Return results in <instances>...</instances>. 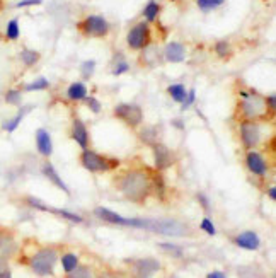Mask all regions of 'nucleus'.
<instances>
[{
    "mask_svg": "<svg viewBox=\"0 0 276 278\" xmlns=\"http://www.w3.org/2000/svg\"><path fill=\"white\" fill-rule=\"evenodd\" d=\"M116 188L124 195L126 200L135 203H142L152 191V179L145 171L140 169H128L116 178Z\"/></svg>",
    "mask_w": 276,
    "mask_h": 278,
    "instance_id": "1",
    "label": "nucleus"
},
{
    "mask_svg": "<svg viewBox=\"0 0 276 278\" xmlns=\"http://www.w3.org/2000/svg\"><path fill=\"white\" fill-rule=\"evenodd\" d=\"M58 263V251L55 247H43L36 251L28 260V265L38 277H50L55 272V266Z\"/></svg>",
    "mask_w": 276,
    "mask_h": 278,
    "instance_id": "2",
    "label": "nucleus"
},
{
    "mask_svg": "<svg viewBox=\"0 0 276 278\" xmlns=\"http://www.w3.org/2000/svg\"><path fill=\"white\" fill-rule=\"evenodd\" d=\"M240 97L242 99L239 103V111L245 119L256 121V119H263L270 115L266 103H264V97H261L254 92H245V91L240 92Z\"/></svg>",
    "mask_w": 276,
    "mask_h": 278,
    "instance_id": "3",
    "label": "nucleus"
},
{
    "mask_svg": "<svg viewBox=\"0 0 276 278\" xmlns=\"http://www.w3.org/2000/svg\"><path fill=\"white\" fill-rule=\"evenodd\" d=\"M80 164L82 167L87 169L90 172H106L116 169L119 166L118 159H113V157H103L101 154H97L96 150L85 149L80 154Z\"/></svg>",
    "mask_w": 276,
    "mask_h": 278,
    "instance_id": "4",
    "label": "nucleus"
},
{
    "mask_svg": "<svg viewBox=\"0 0 276 278\" xmlns=\"http://www.w3.org/2000/svg\"><path fill=\"white\" fill-rule=\"evenodd\" d=\"M77 28L80 29L82 35L90 36V38H103V36H108V33H109L108 21L101 16H87L84 21L79 22Z\"/></svg>",
    "mask_w": 276,
    "mask_h": 278,
    "instance_id": "5",
    "label": "nucleus"
},
{
    "mask_svg": "<svg viewBox=\"0 0 276 278\" xmlns=\"http://www.w3.org/2000/svg\"><path fill=\"white\" fill-rule=\"evenodd\" d=\"M150 231L162 236H172V238H183L190 232V227L177 220H152Z\"/></svg>",
    "mask_w": 276,
    "mask_h": 278,
    "instance_id": "6",
    "label": "nucleus"
},
{
    "mask_svg": "<svg viewBox=\"0 0 276 278\" xmlns=\"http://www.w3.org/2000/svg\"><path fill=\"white\" fill-rule=\"evenodd\" d=\"M126 43L131 50H143L150 44V28L147 22H138L128 31Z\"/></svg>",
    "mask_w": 276,
    "mask_h": 278,
    "instance_id": "7",
    "label": "nucleus"
},
{
    "mask_svg": "<svg viewBox=\"0 0 276 278\" xmlns=\"http://www.w3.org/2000/svg\"><path fill=\"white\" fill-rule=\"evenodd\" d=\"M115 116L119 118L121 121L126 123L128 126H131V128H137L143 121L142 108L137 106V104H128V103L118 104V106L115 108Z\"/></svg>",
    "mask_w": 276,
    "mask_h": 278,
    "instance_id": "8",
    "label": "nucleus"
},
{
    "mask_svg": "<svg viewBox=\"0 0 276 278\" xmlns=\"http://www.w3.org/2000/svg\"><path fill=\"white\" fill-rule=\"evenodd\" d=\"M240 128V140L247 149H252L261 142V126L258 121L244 119L239 125Z\"/></svg>",
    "mask_w": 276,
    "mask_h": 278,
    "instance_id": "9",
    "label": "nucleus"
},
{
    "mask_svg": "<svg viewBox=\"0 0 276 278\" xmlns=\"http://www.w3.org/2000/svg\"><path fill=\"white\" fill-rule=\"evenodd\" d=\"M26 203H28L29 206H31V208L41 210V212H50V213H55V215L63 217V219L70 220V222H74V224H80V222H84V217L77 215V213H72V212H69V210H60V208H55V206H48V205H44L43 201L39 200V198L28 197V198H26Z\"/></svg>",
    "mask_w": 276,
    "mask_h": 278,
    "instance_id": "10",
    "label": "nucleus"
},
{
    "mask_svg": "<svg viewBox=\"0 0 276 278\" xmlns=\"http://www.w3.org/2000/svg\"><path fill=\"white\" fill-rule=\"evenodd\" d=\"M135 278H152L160 270V263L154 258H142V260H135L131 265Z\"/></svg>",
    "mask_w": 276,
    "mask_h": 278,
    "instance_id": "11",
    "label": "nucleus"
},
{
    "mask_svg": "<svg viewBox=\"0 0 276 278\" xmlns=\"http://www.w3.org/2000/svg\"><path fill=\"white\" fill-rule=\"evenodd\" d=\"M19 251L17 241L12 232L2 229L0 231V263H7Z\"/></svg>",
    "mask_w": 276,
    "mask_h": 278,
    "instance_id": "12",
    "label": "nucleus"
},
{
    "mask_svg": "<svg viewBox=\"0 0 276 278\" xmlns=\"http://www.w3.org/2000/svg\"><path fill=\"white\" fill-rule=\"evenodd\" d=\"M245 166H247V169L252 174L259 176V178H264L268 174V171H270L266 159H264L263 154H259L258 150H249L245 154Z\"/></svg>",
    "mask_w": 276,
    "mask_h": 278,
    "instance_id": "13",
    "label": "nucleus"
},
{
    "mask_svg": "<svg viewBox=\"0 0 276 278\" xmlns=\"http://www.w3.org/2000/svg\"><path fill=\"white\" fill-rule=\"evenodd\" d=\"M152 149H154V159H156V169L157 171H164V169H167L174 162L172 152L165 147L164 144L157 142V144L152 145Z\"/></svg>",
    "mask_w": 276,
    "mask_h": 278,
    "instance_id": "14",
    "label": "nucleus"
},
{
    "mask_svg": "<svg viewBox=\"0 0 276 278\" xmlns=\"http://www.w3.org/2000/svg\"><path fill=\"white\" fill-rule=\"evenodd\" d=\"M94 215H96L99 220H103V222L130 227V219H126V217H123V215H118L116 212L106 208V206H97V208H94Z\"/></svg>",
    "mask_w": 276,
    "mask_h": 278,
    "instance_id": "15",
    "label": "nucleus"
},
{
    "mask_svg": "<svg viewBox=\"0 0 276 278\" xmlns=\"http://www.w3.org/2000/svg\"><path fill=\"white\" fill-rule=\"evenodd\" d=\"M236 244L240 249L256 251V249H259V246H261V239L254 231H245V232H240L236 238Z\"/></svg>",
    "mask_w": 276,
    "mask_h": 278,
    "instance_id": "16",
    "label": "nucleus"
},
{
    "mask_svg": "<svg viewBox=\"0 0 276 278\" xmlns=\"http://www.w3.org/2000/svg\"><path fill=\"white\" fill-rule=\"evenodd\" d=\"M36 149L43 157H50L53 154V142L51 135L44 128L36 130Z\"/></svg>",
    "mask_w": 276,
    "mask_h": 278,
    "instance_id": "17",
    "label": "nucleus"
},
{
    "mask_svg": "<svg viewBox=\"0 0 276 278\" xmlns=\"http://www.w3.org/2000/svg\"><path fill=\"white\" fill-rule=\"evenodd\" d=\"M72 138L77 142L79 147H82L84 150L89 147V142H90L89 140V131H87L82 119H79V118L74 119V125H72Z\"/></svg>",
    "mask_w": 276,
    "mask_h": 278,
    "instance_id": "18",
    "label": "nucleus"
},
{
    "mask_svg": "<svg viewBox=\"0 0 276 278\" xmlns=\"http://www.w3.org/2000/svg\"><path fill=\"white\" fill-rule=\"evenodd\" d=\"M184 56H186V48H184L181 43H177V41H172V43L165 44V48H164V58L167 60V62L181 63V62H184Z\"/></svg>",
    "mask_w": 276,
    "mask_h": 278,
    "instance_id": "19",
    "label": "nucleus"
},
{
    "mask_svg": "<svg viewBox=\"0 0 276 278\" xmlns=\"http://www.w3.org/2000/svg\"><path fill=\"white\" fill-rule=\"evenodd\" d=\"M41 171H43V174L46 176V179H50V181H51L56 188H60V190H62L65 195H70L69 186H67L65 183H63V179L60 178V174L56 172V169H55V166H53L51 162H44L43 167H41Z\"/></svg>",
    "mask_w": 276,
    "mask_h": 278,
    "instance_id": "20",
    "label": "nucleus"
},
{
    "mask_svg": "<svg viewBox=\"0 0 276 278\" xmlns=\"http://www.w3.org/2000/svg\"><path fill=\"white\" fill-rule=\"evenodd\" d=\"M31 110H33V106H24L22 110H19L17 115L14 116V118H10V119H7V121L2 123V130L7 131V133H14V131L19 128V125H21L22 119H24V116L28 115V111H31Z\"/></svg>",
    "mask_w": 276,
    "mask_h": 278,
    "instance_id": "21",
    "label": "nucleus"
},
{
    "mask_svg": "<svg viewBox=\"0 0 276 278\" xmlns=\"http://www.w3.org/2000/svg\"><path fill=\"white\" fill-rule=\"evenodd\" d=\"M67 97L70 101H84L87 97V87L82 82H74L67 89Z\"/></svg>",
    "mask_w": 276,
    "mask_h": 278,
    "instance_id": "22",
    "label": "nucleus"
},
{
    "mask_svg": "<svg viewBox=\"0 0 276 278\" xmlns=\"http://www.w3.org/2000/svg\"><path fill=\"white\" fill-rule=\"evenodd\" d=\"M19 58L24 63L26 67H33L39 62V53L36 50H29V48H24V50L19 53Z\"/></svg>",
    "mask_w": 276,
    "mask_h": 278,
    "instance_id": "23",
    "label": "nucleus"
},
{
    "mask_svg": "<svg viewBox=\"0 0 276 278\" xmlns=\"http://www.w3.org/2000/svg\"><path fill=\"white\" fill-rule=\"evenodd\" d=\"M60 263H62L63 272L70 273L79 266V256H77V254H74V253H65L62 256V260H60Z\"/></svg>",
    "mask_w": 276,
    "mask_h": 278,
    "instance_id": "24",
    "label": "nucleus"
},
{
    "mask_svg": "<svg viewBox=\"0 0 276 278\" xmlns=\"http://www.w3.org/2000/svg\"><path fill=\"white\" fill-rule=\"evenodd\" d=\"M167 92H169V96L172 97L176 103H183L184 99H186V87H184L183 84H172V85H169L167 87Z\"/></svg>",
    "mask_w": 276,
    "mask_h": 278,
    "instance_id": "25",
    "label": "nucleus"
},
{
    "mask_svg": "<svg viewBox=\"0 0 276 278\" xmlns=\"http://www.w3.org/2000/svg\"><path fill=\"white\" fill-rule=\"evenodd\" d=\"M21 36V29H19V19H10L7 22V28H5V38L9 41H16Z\"/></svg>",
    "mask_w": 276,
    "mask_h": 278,
    "instance_id": "26",
    "label": "nucleus"
},
{
    "mask_svg": "<svg viewBox=\"0 0 276 278\" xmlns=\"http://www.w3.org/2000/svg\"><path fill=\"white\" fill-rule=\"evenodd\" d=\"M158 12H160V5H158L156 0H150V2L145 5V9H143V16H145V19L149 22L156 21L158 17Z\"/></svg>",
    "mask_w": 276,
    "mask_h": 278,
    "instance_id": "27",
    "label": "nucleus"
},
{
    "mask_svg": "<svg viewBox=\"0 0 276 278\" xmlns=\"http://www.w3.org/2000/svg\"><path fill=\"white\" fill-rule=\"evenodd\" d=\"M215 53H217L220 58H230V56L234 55V50H232V44L229 43V41H218L217 44H215Z\"/></svg>",
    "mask_w": 276,
    "mask_h": 278,
    "instance_id": "28",
    "label": "nucleus"
},
{
    "mask_svg": "<svg viewBox=\"0 0 276 278\" xmlns=\"http://www.w3.org/2000/svg\"><path fill=\"white\" fill-rule=\"evenodd\" d=\"M50 87V82H48V79L44 77H39L38 80L31 82V84H26L24 85V91L26 92H33V91H44V89Z\"/></svg>",
    "mask_w": 276,
    "mask_h": 278,
    "instance_id": "29",
    "label": "nucleus"
},
{
    "mask_svg": "<svg viewBox=\"0 0 276 278\" xmlns=\"http://www.w3.org/2000/svg\"><path fill=\"white\" fill-rule=\"evenodd\" d=\"M67 278H94V273L89 266H80L79 265L74 272L67 273Z\"/></svg>",
    "mask_w": 276,
    "mask_h": 278,
    "instance_id": "30",
    "label": "nucleus"
},
{
    "mask_svg": "<svg viewBox=\"0 0 276 278\" xmlns=\"http://www.w3.org/2000/svg\"><path fill=\"white\" fill-rule=\"evenodd\" d=\"M224 2L225 0H196V3H198V7L203 12H210L213 9H218Z\"/></svg>",
    "mask_w": 276,
    "mask_h": 278,
    "instance_id": "31",
    "label": "nucleus"
},
{
    "mask_svg": "<svg viewBox=\"0 0 276 278\" xmlns=\"http://www.w3.org/2000/svg\"><path fill=\"white\" fill-rule=\"evenodd\" d=\"M22 99V92L19 89H9L5 92V103L7 104H12V106H19Z\"/></svg>",
    "mask_w": 276,
    "mask_h": 278,
    "instance_id": "32",
    "label": "nucleus"
},
{
    "mask_svg": "<svg viewBox=\"0 0 276 278\" xmlns=\"http://www.w3.org/2000/svg\"><path fill=\"white\" fill-rule=\"evenodd\" d=\"M158 247H160L162 251H165V253L172 254V256H177V258L183 256V249L172 242H158Z\"/></svg>",
    "mask_w": 276,
    "mask_h": 278,
    "instance_id": "33",
    "label": "nucleus"
},
{
    "mask_svg": "<svg viewBox=\"0 0 276 278\" xmlns=\"http://www.w3.org/2000/svg\"><path fill=\"white\" fill-rule=\"evenodd\" d=\"M199 229H201L203 232H206L208 236H217V227H215L213 220L208 219V217H205V219L201 220V224H199Z\"/></svg>",
    "mask_w": 276,
    "mask_h": 278,
    "instance_id": "34",
    "label": "nucleus"
},
{
    "mask_svg": "<svg viewBox=\"0 0 276 278\" xmlns=\"http://www.w3.org/2000/svg\"><path fill=\"white\" fill-rule=\"evenodd\" d=\"M140 138H142V142H147V144H157V135L154 128H145L142 131V135H140Z\"/></svg>",
    "mask_w": 276,
    "mask_h": 278,
    "instance_id": "35",
    "label": "nucleus"
},
{
    "mask_svg": "<svg viewBox=\"0 0 276 278\" xmlns=\"http://www.w3.org/2000/svg\"><path fill=\"white\" fill-rule=\"evenodd\" d=\"M152 179V186H156V191H157V195H160V197H164V178H162L160 174H156L154 178H150Z\"/></svg>",
    "mask_w": 276,
    "mask_h": 278,
    "instance_id": "36",
    "label": "nucleus"
},
{
    "mask_svg": "<svg viewBox=\"0 0 276 278\" xmlns=\"http://www.w3.org/2000/svg\"><path fill=\"white\" fill-rule=\"evenodd\" d=\"M195 101H196V91H195V89H191V91L186 94V99L181 103V104H183V106H181V110H183V111L190 110L193 104H195Z\"/></svg>",
    "mask_w": 276,
    "mask_h": 278,
    "instance_id": "37",
    "label": "nucleus"
},
{
    "mask_svg": "<svg viewBox=\"0 0 276 278\" xmlns=\"http://www.w3.org/2000/svg\"><path fill=\"white\" fill-rule=\"evenodd\" d=\"M94 67H96V62H94V60H87V62L82 63L80 72L84 74V77H90L94 72Z\"/></svg>",
    "mask_w": 276,
    "mask_h": 278,
    "instance_id": "38",
    "label": "nucleus"
},
{
    "mask_svg": "<svg viewBox=\"0 0 276 278\" xmlns=\"http://www.w3.org/2000/svg\"><path fill=\"white\" fill-rule=\"evenodd\" d=\"M128 69H130V65H128V63L124 62L123 58H119L118 63H116V65L113 67V74H115V75H121V74L128 72Z\"/></svg>",
    "mask_w": 276,
    "mask_h": 278,
    "instance_id": "39",
    "label": "nucleus"
},
{
    "mask_svg": "<svg viewBox=\"0 0 276 278\" xmlns=\"http://www.w3.org/2000/svg\"><path fill=\"white\" fill-rule=\"evenodd\" d=\"M85 101H87V106L90 108V111H92L94 115L101 113V103L96 99V97H85Z\"/></svg>",
    "mask_w": 276,
    "mask_h": 278,
    "instance_id": "40",
    "label": "nucleus"
},
{
    "mask_svg": "<svg viewBox=\"0 0 276 278\" xmlns=\"http://www.w3.org/2000/svg\"><path fill=\"white\" fill-rule=\"evenodd\" d=\"M264 103H266L268 113L273 116L275 113H276V97H275V94H271L270 97H264Z\"/></svg>",
    "mask_w": 276,
    "mask_h": 278,
    "instance_id": "41",
    "label": "nucleus"
},
{
    "mask_svg": "<svg viewBox=\"0 0 276 278\" xmlns=\"http://www.w3.org/2000/svg\"><path fill=\"white\" fill-rule=\"evenodd\" d=\"M39 3H43V0H21V2H17L16 9H22V7H31V5H39Z\"/></svg>",
    "mask_w": 276,
    "mask_h": 278,
    "instance_id": "42",
    "label": "nucleus"
},
{
    "mask_svg": "<svg viewBox=\"0 0 276 278\" xmlns=\"http://www.w3.org/2000/svg\"><path fill=\"white\" fill-rule=\"evenodd\" d=\"M196 198H198V201L201 203L203 208H205V210H210V200H208V197H206L205 193H198V195H196Z\"/></svg>",
    "mask_w": 276,
    "mask_h": 278,
    "instance_id": "43",
    "label": "nucleus"
},
{
    "mask_svg": "<svg viewBox=\"0 0 276 278\" xmlns=\"http://www.w3.org/2000/svg\"><path fill=\"white\" fill-rule=\"evenodd\" d=\"M0 278H12V273L5 263H0Z\"/></svg>",
    "mask_w": 276,
    "mask_h": 278,
    "instance_id": "44",
    "label": "nucleus"
},
{
    "mask_svg": "<svg viewBox=\"0 0 276 278\" xmlns=\"http://www.w3.org/2000/svg\"><path fill=\"white\" fill-rule=\"evenodd\" d=\"M206 278H227V275H225L224 272H218V270H217V272H210V273H208Z\"/></svg>",
    "mask_w": 276,
    "mask_h": 278,
    "instance_id": "45",
    "label": "nucleus"
},
{
    "mask_svg": "<svg viewBox=\"0 0 276 278\" xmlns=\"http://www.w3.org/2000/svg\"><path fill=\"white\" fill-rule=\"evenodd\" d=\"M172 125L174 126H176V128H179V130H183L184 128V121H183V119H172Z\"/></svg>",
    "mask_w": 276,
    "mask_h": 278,
    "instance_id": "46",
    "label": "nucleus"
},
{
    "mask_svg": "<svg viewBox=\"0 0 276 278\" xmlns=\"http://www.w3.org/2000/svg\"><path fill=\"white\" fill-rule=\"evenodd\" d=\"M268 195H270V198L275 201V200H276V188H275V186H271L270 190H268Z\"/></svg>",
    "mask_w": 276,
    "mask_h": 278,
    "instance_id": "47",
    "label": "nucleus"
},
{
    "mask_svg": "<svg viewBox=\"0 0 276 278\" xmlns=\"http://www.w3.org/2000/svg\"><path fill=\"white\" fill-rule=\"evenodd\" d=\"M97 278H116L115 275H111V273H103L101 277H97Z\"/></svg>",
    "mask_w": 276,
    "mask_h": 278,
    "instance_id": "48",
    "label": "nucleus"
},
{
    "mask_svg": "<svg viewBox=\"0 0 276 278\" xmlns=\"http://www.w3.org/2000/svg\"><path fill=\"white\" fill-rule=\"evenodd\" d=\"M169 278H179V277H176V275H174V277H169Z\"/></svg>",
    "mask_w": 276,
    "mask_h": 278,
    "instance_id": "49",
    "label": "nucleus"
}]
</instances>
